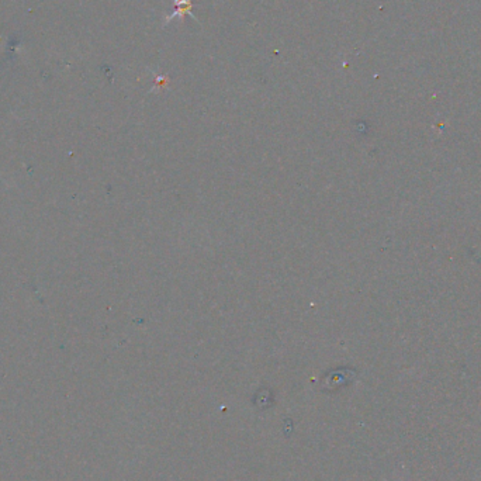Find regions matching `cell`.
I'll return each mask as SVG.
<instances>
[{"instance_id":"cell-1","label":"cell","mask_w":481,"mask_h":481,"mask_svg":"<svg viewBox=\"0 0 481 481\" xmlns=\"http://www.w3.org/2000/svg\"><path fill=\"white\" fill-rule=\"evenodd\" d=\"M172 2L175 3V10L168 16L167 19V24L174 19V17H185V15H189L192 19H196V16L192 13V8H193V3H192V0H172Z\"/></svg>"}]
</instances>
